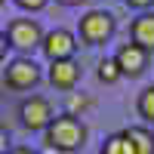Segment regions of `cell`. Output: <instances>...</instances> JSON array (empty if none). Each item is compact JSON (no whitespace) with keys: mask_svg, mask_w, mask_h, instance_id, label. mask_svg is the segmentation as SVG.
I'll return each instance as SVG.
<instances>
[{"mask_svg":"<svg viewBox=\"0 0 154 154\" xmlns=\"http://www.w3.org/2000/svg\"><path fill=\"white\" fill-rule=\"evenodd\" d=\"M43 139H46L49 151H65L68 154V151H77V148L86 145V126L74 114H59L43 130Z\"/></svg>","mask_w":154,"mask_h":154,"instance_id":"1","label":"cell"},{"mask_svg":"<svg viewBox=\"0 0 154 154\" xmlns=\"http://www.w3.org/2000/svg\"><path fill=\"white\" fill-rule=\"evenodd\" d=\"M6 40L12 49H19V53H31L34 46L43 43V28L37 19H12L6 25Z\"/></svg>","mask_w":154,"mask_h":154,"instance_id":"2","label":"cell"},{"mask_svg":"<svg viewBox=\"0 0 154 154\" xmlns=\"http://www.w3.org/2000/svg\"><path fill=\"white\" fill-rule=\"evenodd\" d=\"M111 34H114V16H111V12L89 9L86 16L80 19V40L86 46H99V43L111 40Z\"/></svg>","mask_w":154,"mask_h":154,"instance_id":"3","label":"cell"},{"mask_svg":"<svg viewBox=\"0 0 154 154\" xmlns=\"http://www.w3.org/2000/svg\"><path fill=\"white\" fill-rule=\"evenodd\" d=\"M19 117H22V126L25 130H46L49 123H53V105H49V99L43 96H28L19 105Z\"/></svg>","mask_w":154,"mask_h":154,"instance_id":"4","label":"cell"},{"mask_svg":"<svg viewBox=\"0 0 154 154\" xmlns=\"http://www.w3.org/2000/svg\"><path fill=\"white\" fill-rule=\"evenodd\" d=\"M37 80H40V68H37V62L28 59V56H19V59H12L6 65L3 83L9 89H31V86H37Z\"/></svg>","mask_w":154,"mask_h":154,"instance_id":"5","label":"cell"},{"mask_svg":"<svg viewBox=\"0 0 154 154\" xmlns=\"http://www.w3.org/2000/svg\"><path fill=\"white\" fill-rule=\"evenodd\" d=\"M43 56L49 62H59V59H74V49H77V40H74V34L68 28H53V31H46L43 34Z\"/></svg>","mask_w":154,"mask_h":154,"instance_id":"6","label":"cell"},{"mask_svg":"<svg viewBox=\"0 0 154 154\" xmlns=\"http://www.w3.org/2000/svg\"><path fill=\"white\" fill-rule=\"evenodd\" d=\"M114 62H117L120 74H130V77H139L145 68H148V49H142L139 43H123L117 49V56H114Z\"/></svg>","mask_w":154,"mask_h":154,"instance_id":"7","label":"cell"},{"mask_svg":"<svg viewBox=\"0 0 154 154\" xmlns=\"http://www.w3.org/2000/svg\"><path fill=\"white\" fill-rule=\"evenodd\" d=\"M77 80H80V65H77L74 59L49 62V83H53L56 89H65V93H71V89L77 86Z\"/></svg>","mask_w":154,"mask_h":154,"instance_id":"8","label":"cell"},{"mask_svg":"<svg viewBox=\"0 0 154 154\" xmlns=\"http://www.w3.org/2000/svg\"><path fill=\"white\" fill-rule=\"evenodd\" d=\"M130 37H133V43H139L142 49H154V12H142L139 19H133L130 25Z\"/></svg>","mask_w":154,"mask_h":154,"instance_id":"9","label":"cell"},{"mask_svg":"<svg viewBox=\"0 0 154 154\" xmlns=\"http://www.w3.org/2000/svg\"><path fill=\"white\" fill-rule=\"evenodd\" d=\"M126 136H130V142L136 145V154H154V133L148 126H130Z\"/></svg>","mask_w":154,"mask_h":154,"instance_id":"10","label":"cell"},{"mask_svg":"<svg viewBox=\"0 0 154 154\" xmlns=\"http://www.w3.org/2000/svg\"><path fill=\"white\" fill-rule=\"evenodd\" d=\"M99 154H136V145L130 142V136H126V130H123V133H114V136H108Z\"/></svg>","mask_w":154,"mask_h":154,"instance_id":"11","label":"cell"},{"mask_svg":"<svg viewBox=\"0 0 154 154\" xmlns=\"http://www.w3.org/2000/svg\"><path fill=\"white\" fill-rule=\"evenodd\" d=\"M139 114L145 117V123H154V83L142 89V96H139Z\"/></svg>","mask_w":154,"mask_h":154,"instance_id":"12","label":"cell"},{"mask_svg":"<svg viewBox=\"0 0 154 154\" xmlns=\"http://www.w3.org/2000/svg\"><path fill=\"white\" fill-rule=\"evenodd\" d=\"M120 68H117V62H114V59H102L99 62V80L102 83H117L120 80Z\"/></svg>","mask_w":154,"mask_h":154,"instance_id":"13","label":"cell"},{"mask_svg":"<svg viewBox=\"0 0 154 154\" xmlns=\"http://www.w3.org/2000/svg\"><path fill=\"white\" fill-rule=\"evenodd\" d=\"M65 105H68V111H65V114H74V117H77L80 111H86L89 105H93V99H89V96H83V93H68Z\"/></svg>","mask_w":154,"mask_h":154,"instance_id":"14","label":"cell"},{"mask_svg":"<svg viewBox=\"0 0 154 154\" xmlns=\"http://www.w3.org/2000/svg\"><path fill=\"white\" fill-rule=\"evenodd\" d=\"M16 3H19L22 9H28V12H37V9H43L49 0H16Z\"/></svg>","mask_w":154,"mask_h":154,"instance_id":"15","label":"cell"},{"mask_svg":"<svg viewBox=\"0 0 154 154\" xmlns=\"http://www.w3.org/2000/svg\"><path fill=\"white\" fill-rule=\"evenodd\" d=\"M0 154H9V133H6V126H0Z\"/></svg>","mask_w":154,"mask_h":154,"instance_id":"16","label":"cell"},{"mask_svg":"<svg viewBox=\"0 0 154 154\" xmlns=\"http://www.w3.org/2000/svg\"><path fill=\"white\" fill-rule=\"evenodd\" d=\"M6 46H9V40H6V34H3V31H0V62H3V59H6Z\"/></svg>","mask_w":154,"mask_h":154,"instance_id":"17","label":"cell"},{"mask_svg":"<svg viewBox=\"0 0 154 154\" xmlns=\"http://www.w3.org/2000/svg\"><path fill=\"white\" fill-rule=\"evenodd\" d=\"M126 3H130V6H136V9H148L154 0H126Z\"/></svg>","mask_w":154,"mask_h":154,"instance_id":"18","label":"cell"},{"mask_svg":"<svg viewBox=\"0 0 154 154\" xmlns=\"http://www.w3.org/2000/svg\"><path fill=\"white\" fill-rule=\"evenodd\" d=\"M9 154H37V151L28 148V145H19V148H9Z\"/></svg>","mask_w":154,"mask_h":154,"instance_id":"19","label":"cell"},{"mask_svg":"<svg viewBox=\"0 0 154 154\" xmlns=\"http://www.w3.org/2000/svg\"><path fill=\"white\" fill-rule=\"evenodd\" d=\"M59 3H65V6H80V3H86V0H59Z\"/></svg>","mask_w":154,"mask_h":154,"instance_id":"20","label":"cell"},{"mask_svg":"<svg viewBox=\"0 0 154 154\" xmlns=\"http://www.w3.org/2000/svg\"><path fill=\"white\" fill-rule=\"evenodd\" d=\"M0 3H3V0H0Z\"/></svg>","mask_w":154,"mask_h":154,"instance_id":"21","label":"cell"}]
</instances>
